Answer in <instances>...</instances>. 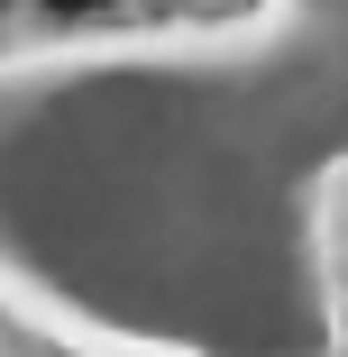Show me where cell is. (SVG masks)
I'll use <instances>...</instances> for the list:
<instances>
[{"label":"cell","instance_id":"2","mask_svg":"<svg viewBox=\"0 0 348 357\" xmlns=\"http://www.w3.org/2000/svg\"><path fill=\"white\" fill-rule=\"evenodd\" d=\"M0 10H10V0H0Z\"/></svg>","mask_w":348,"mask_h":357},{"label":"cell","instance_id":"1","mask_svg":"<svg viewBox=\"0 0 348 357\" xmlns=\"http://www.w3.org/2000/svg\"><path fill=\"white\" fill-rule=\"evenodd\" d=\"M55 10H64V19H101L110 0H55Z\"/></svg>","mask_w":348,"mask_h":357}]
</instances>
